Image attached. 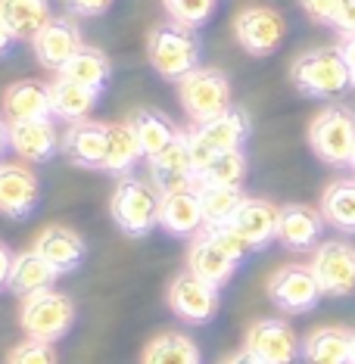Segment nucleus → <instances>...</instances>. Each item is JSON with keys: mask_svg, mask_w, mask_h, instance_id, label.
<instances>
[{"mask_svg": "<svg viewBox=\"0 0 355 364\" xmlns=\"http://www.w3.org/2000/svg\"><path fill=\"white\" fill-rule=\"evenodd\" d=\"M147 60L165 81H181L194 69H200V41L194 28H184L178 22H159L147 35Z\"/></svg>", "mask_w": 355, "mask_h": 364, "instance_id": "1", "label": "nucleus"}, {"mask_svg": "<svg viewBox=\"0 0 355 364\" xmlns=\"http://www.w3.org/2000/svg\"><path fill=\"white\" fill-rule=\"evenodd\" d=\"M290 81L305 97H337L346 87H352L349 65L334 47H315V50L300 53L290 65Z\"/></svg>", "mask_w": 355, "mask_h": 364, "instance_id": "2", "label": "nucleus"}, {"mask_svg": "<svg viewBox=\"0 0 355 364\" xmlns=\"http://www.w3.org/2000/svg\"><path fill=\"white\" fill-rule=\"evenodd\" d=\"M110 212L125 237H147L159 225V193L140 178H119Z\"/></svg>", "mask_w": 355, "mask_h": 364, "instance_id": "3", "label": "nucleus"}, {"mask_svg": "<svg viewBox=\"0 0 355 364\" xmlns=\"http://www.w3.org/2000/svg\"><path fill=\"white\" fill-rule=\"evenodd\" d=\"M75 321V305L60 289H44V293L26 296L19 309V324L28 339L38 343H56L72 330Z\"/></svg>", "mask_w": 355, "mask_h": 364, "instance_id": "4", "label": "nucleus"}, {"mask_svg": "<svg viewBox=\"0 0 355 364\" xmlns=\"http://www.w3.org/2000/svg\"><path fill=\"white\" fill-rule=\"evenodd\" d=\"M178 100L194 125L212 122L218 115H225L228 109H234L231 106V81L218 69H194L187 78H181Z\"/></svg>", "mask_w": 355, "mask_h": 364, "instance_id": "5", "label": "nucleus"}, {"mask_svg": "<svg viewBox=\"0 0 355 364\" xmlns=\"http://www.w3.org/2000/svg\"><path fill=\"white\" fill-rule=\"evenodd\" d=\"M309 146L321 162L346 168L355 153V112L346 106H330L309 125Z\"/></svg>", "mask_w": 355, "mask_h": 364, "instance_id": "6", "label": "nucleus"}, {"mask_svg": "<svg viewBox=\"0 0 355 364\" xmlns=\"http://www.w3.org/2000/svg\"><path fill=\"white\" fill-rule=\"evenodd\" d=\"M250 137V119L240 109H228L225 115L212 122H203V125H194L187 131V144H191L194 162L200 168L203 162H209L212 156L231 153V150H240Z\"/></svg>", "mask_w": 355, "mask_h": 364, "instance_id": "7", "label": "nucleus"}, {"mask_svg": "<svg viewBox=\"0 0 355 364\" xmlns=\"http://www.w3.org/2000/svg\"><path fill=\"white\" fill-rule=\"evenodd\" d=\"M309 268L315 271L324 296L343 299V296L355 293V246L346 240H327V243L315 246Z\"/></svg>", "mask_w": 355, "mask_h": 364, "instance_id": "8", "label": "nucleus"}, {"mask_svg": "<svg viewBox=\"0 0 355 364\" xmlns=\"http://www.w3.org/2000/svg\"><path fill=\"white\" fill-rule=\"evenodd\" d=\"M268 296L280 311L287 314H305L318 305L321 293L318 277L309 264H284L268 280Z\"/></svg>", "mask_w": 355, "mask_h": 364, "instance_id": "9", "label": "nucleus"}, {"mask_svg": "<svg viewBox=\"0 0 355 364\" xmlns=\"http://www.w3.org/2000/svg\"><path fill=\"white\" fill-rule=\"evenodd\" d=\"M243 349L259 358L262 364H296L302 355V346L296 339L293 327L277 318H262L246 330Z\"/></svg>", "mask_w": 355, "mask_h": 364, "instance_id": "10", "label": "nucleus"}, {"mask_svg": "<svg viewBox=\"0 0 355 364\" xmlns=\"http://www.w3.org/2000/svg\"><path fill=\"white\" fill-rule=\"evenodd\" d=\"M287 35L284 16L271 6H246L234 19V38L246 53L253 56H268L280 47Z\"/></svg>", "mask_w": 355, "mask_h": 364, "instance_id": "11", "label": "nucleus"}, {"mask_svg": "<svg viewBox=\"0 0 355 364\" xmlns=\"http://www.w3.org/2000/svg\"><path fill=\"white\" fill-rule=\"evenodd\" d=\"M169 305L187 324H209L218 311V287L206 284L191 271H181L169 284Z\"/></svg>", "mask_w": 355, "mask_h": 364, "instance_id": "12", "label": "nucleus"}, {"mask_svg": "<svg viewBox=\"0 0 355 364\" xmlns=\"http://www.w3.org/2000/svg\"><path fill=\"white\" fill-rule=\"evenodd\" d=\"M147 165H150V178H153V184L159 187V193L200 187V181H196V162H194L191 144H187V134H178L159 156L147 159Z\"/></svg>", "mask_w": 355, "mask_h": 364, "instance_id": "13", "label": "nucleus"}, {"mask_svg": "<svg viewBox=\"0 0 355 364\" xmlns=\"http://www.w3.org/2000/svg\"><path fill=\"white\" fill-rule=\"evenodd\" d=\"M41 203V181L28 165L0 162V215L4 218H28Z\"/></svg>", "mask_w": 355, "mask_h": 364, "instance_id": "14", "label": "nucleus"}, {"mask_svg": "<svg viewBox=\"0 0 355 364\" xmlns=\"http://www.w3.org/2000/svg\"><path fill=\"white\" fill-rule=\"evenodd\" d=\"M106 144H110V125L103 122H72L63 134L60 153L78 168H100L106 162Z\"/></svg>", "mask_w": 355, "mask_h": 364, "instance_id": "15", "label": "nucleus"}, {"mask_svg": "<svg viewBox=\"0 0 355 364\" xmlns=\"http://www.w3.org/2000/svg\"><path fill=\"white\" fill-rule=\"evenodd\" d=\"M31 47H35V56L44 69L63 72L65 63L85 47V38H81V28L75 22H72L69 16H63V19H53L51 26L41 31V35L31 41Z\"/></svg>", "mask_w": 355, "mask_h": 364, "instance_id": "16", "label": "nucleus"}, {"mask_svg": "<svg viewBox=\"0 0 355 364\" xmlns=\"http://www.w3.org/2000/svg\"><path fill=\"white\" fill-rule=\"evenodd\" d=\"M324 215L305 203H290L280 205V221H277V243L284 250L293 252H305L315 250V243L321 240V230H324Z\"/></svg>", "mask_w": 355, "mask_h": 364, "instance_id": "17", "label": "nucleus"}, {"mask_svg": "<svg viewBox=\"0 0 355 364\" xmlns=\"http://www.w3.org/2000/svg\"><path fill=\"white\" fill-rule=\"evenodd\" d=\"M31 250L38 255H44L60 274H69V271L81 268V262H85V255H88V243L81 240L78 230H72L65 225H51L35 237Z\"/></svg>", "mask_w": 355, "mask_h": 364, "instance_id": "18", "label": "nucleus"}, {"mask_svg": "<svg viewBox=\"0 0 355 364\" xmlns=\"http://www.w3.org/2000/svg\"><path fill=\"white\" fill-rule=\"evenodd\" d=\"M159 228L171 237H196L203 225V209L196 190H169L159 193Z\"/></svg>", "mask_w": 355, "mask_h": 364, "instance_id": "19", "label": "nucleus"}, {"mask_svg": "<svg viewBox=\"0 0 355 364\" xmlns=\"http://www.w3.org/2000/svg\"><path fill=\"white\" fill-rule=\"evenodd\" d=\"M277 221H280V209L268 200L259 196H246L240 203V209L231 218V228L240 234L253 250H262L265 243L277 240Z\"/></svg>", "mask_w": 355, "mask_h": 364, "instance_id": "20", "label": "nucleus"}, {"mask_svg": "<svg viewBox=\"0 0 355 364\" xmlns=\"http://www.w3.org/2000/svg\"><path fill=\"white\" fill-rule=\"evenodd\" d=\"M237 264H240V262L231 259V255L221 250V246L209 234H206V230H200V234L194 237L191 250H187V271L196 274L200 280H206V284L218 287V289L225 287L231 277H234Z\"/></svg>", "mask_w": 355, "mask_h": 364, "instance_id": "21", "label": "nucleus"}, {"mask_svg": "<svg viewBox=\"0 0 355 364\" xmlns=\"http://www.w3.org/2000/svg\"><path fill=\"white\" fill-rule=\"evenodd\" d=\"M51 85H41L35 78L16 81L4 90V119L6 125L13 122H41L51 119Z\"/></svg>", "mask_w": 355, "mask_h": 364, "instance_id": "22", "label": "nucleus"}, {"mask_svg": "<svg viewBox=\"0 0 355 364\" xmlns=\"http://www.w3.org/2000/svg\"><path fill=\"white\" fill-rule=\"evenodd\" d=\"M6 134H10L13 153L26 162H47L63 144V137L56 134V125L51 119L13 122V125H6Z\"/></svg>", "mask_w": 355, "mask_h": 364, "instance_id": "23", "label": "nucleus"}, {"mask_svg": "<svg viewBox=\"0 0 355 364\" xmlns=\"http://www.w3.org/2000/svg\"><path fill=\"white\" fill-rule=\"evenodd\" d=\"M60 271L53 268L44 255H38L35 250H26L13 259V271H10V287L16 296H35V293H44V289H53Z\"/></svg>", "mask_w": 355, "mask_h": 364, "instance_id": "24", "label": "nucleus"}, {"mask_svg": "<svg viewBox=\"0 0 355 364\" xmlns=\"http://www.w3.org/2000/svg\"><path fill=\"white\" fill-rule=\"evenodd\" d=\"M0 19L10 26L16 41H35L53 22L51 0H0Z\"/></svg>", "mask_w": 355, "mask_h": 364, "instance_id": "25", "label": "nucleus"}, {"mask_svg": "<svg viewBox=\"0 0 355 364\" xmlns=\"http://www.w3.org/2000/svg\"><path fill=\"white\" fill-rule=\"evenodd\" d=\"M305 364H352V333L346 327H318L302 343Z\"/></svg>", "mask_w": 355, "mask_h": 364, "instance_id": "26", "label": "nucleus"}, {"mask_svg": "<svg viewBox=\"0 0 355 364\" xmlns=\"http://www.w3.org/2000/svg\"><path fill=\"white\" fill-rule=\"evenodd\" d=\"M97 97H100L97 90L78 85V81H69L63 75H56L51 81V109L63 122H85L90 109H94Z\"/></svg>", "mask_w": 355, "mask_h": 364, "instance_id": "27", "label": "nucleus"}, {"mask_svg": "<svg viewBox=\"0 0 355 364\" xmlns=\"http://www.w3.org/2000/svg\"><path fill=\"white\" fill-rule=\"evenodd\" d=\"M128 122H131V128H134V137H137V146H140V153H144V159L159 156L165 146L181 134L159 109H137Z\"/></svg>", "mask_w": 355, "mask_h": 364, "instance_id": "28", "label": "nucleus"}, {"mask_svg": "<svg viewBox=\"0 0 355 364\" xmlns=\"http://www.w3.org/2000/svg\"><path fill=\"white\" fill-rule=\"evenodd\" d=\"M321 215L330 228L355 234V178L330 181L321 193Z\"/></svg>", "mask_w": 355, "mask_h": 364, "instance_id": "29", "label": "nucleus"}, {"mask_svg": "<svg viewBox=\"0 0 355 364\" xmlns=\"http://www.w3.org/2000/svg\"><path fill=\"white\" fill-rule=\"evenodd\" d=\"M60 75L69 78V81H78V85L97 90V94H103V87L110 85V75H112V63L100 47L85 44L69 63H65V69L60 72Z\"/></svg>", "mask_w": 355, "mask_h": 364, "instance_id": "30", "label": "nucleus"}, {"mask_svg": "<svg viewBox=\"0 0 355 364\" xmlns=\"http://www.w3.org/2000/svg\"><path fill=\"white\" fill-rule=\"evenodd\" d=\"M140 146L134 137V128L131 122H119V125H110V144H106V162L103 171H110L115 178H131L134 165L140 159Z\"/></svg>", "mask_w": 355, "mask_h": 364, "instance_id": "31", "label": "nucleus"}, {"mask_svg": "<svg viewBox=\"0 0 355 364\" xmlns=\"http://www.w3.org/2000/svg\"><path fill=\"white\" fill-rule=\"evenodd\" d=\"M196 196H200V209H203V225L206 228L231 225L234 212L240 209V203L246 200L240 187H212V184H200L196 187Z\"/></svg>", "mask_w": 355, "mask_h": 364, "instance_id": "32", "label": "nucleus"}, {"mask_svg": "<svg viewBox=\"0 0 355 364\" xmlns=\"http://www.w3.org/2000/svg\"><path fill=\"white\" fill-rule=\"evenodd\" d=\"M140 364H200V349L184 333H162L144 349Z\"/></svg>", "mask_w": 355, "mask_h": 364, "instance_id": "33", "label": "nucleus"}, {"mask_svg": "<svg viewBox=\"0 0 355 364\" xmlns=\"http://www.w3.org/2000/svg\"><path fill=\"white\" fill-rule=\"evenodd\" d=\"M246 156L243 150H231L221 156H212L209 162H203L196 168V181L200 184H212V187H243L246 178Z\"/></svg>", "mask_w": 355, "mask_h": 364, "instance_id": "34", "label": "nucleus"}, {"mask_svg": "<svg viewBox=\"0 0 355 364\" xmlns=\"http://www.w3.org/2000/svg\"><path fill=\"white\" fill-rule=\"evenodd\" d=\"M162 6L171 22H178L184 28H200L212 19L218 0H162Z\"/></svg>", "mask_w": 355, "mask_h": 364, "instance_id": "35", "label": "nucleus"}, {"mask_svg": "<svg viewBox=\"0 0 355 364\" xmlns=\"http://www.w3.org/2000/svg\"><path fill=\"white\" fill-rule=\"evenodd\" d=\"M6 364H60L53 343H38V339H26V343L13 346Z\"/></svg>", "mask_w": 355, "mask_h": 364, "instance_id": "36", "label": "nucleus"}, {"mask_svg": "<svg viewBox=\"0 0 355 364\" xmlns=\"http://www.w3.org/2000/svg\"><path fill=\"white\" fill-rule=\"evenodd\" d=\"M203 230H206V234H209L212 240H216V243H218L221 250H225L234 262H243L246 255L253 252V246L246 243V240H243L240 234H237V230L231 228V225H225V228H203Z\"/></svg>", "mask_w": 355, "mask_h": 364, "instance_id": "37", "label": "nucleus"}, {"mask_svg": "<svg viewBox=\"0 0 355 364\" xmlns=\"http://www.w3.org/2000/svg\"><path fill=\"white\" fill-rule=\"evenodd\" d=\"M305 16L318 26H334V16L340 10V0H300Z\"/></svg>", "mask_w": 355, "mask_h": 364, "instance_id": "38", "label": "nucleus"}, {"mask_svg": "<svg viewBox=\"0 0 355 364\" xmlns=\"http://www.w3.org/2000/svg\"><path fill=\"white\" fill-rule=\"evenodd\" d=\"M65 10L75 13V16H85V19H94V16H103L106 10L112 6V0H63Z\"/></svg>", "mask_w": 355, "mask_h": 364, "instance_id": "39", "label": "nucleus"}, {"mask_svg": "<svg viewBox=\"0 0 355 364\" xmlns=\"http://www.w3.org/2000/svg\"><path fill=\"white\" fill-rule=\"evenodd\" d=\"M334 28L340 31L343 38L355 35V0H340V10L334 16Z\"/></svg>", "mask_w": 355, "mask_h": 364, "instance_id": "40", "label": "nucleus"}, {"mask_svg": "<svg viewBox=\"0 0 355 364\" xmlns=\"http://www.w3.org/2000/svg\"><path fill=\"white\" fill-rule=\"evenodd\" d=\"M13 259L16 255L10 252V246L0 243V289L10 284V271H13Z\"/></svg>", "mask_w": 355, "mask_h": 364, "instance_id": "41", "label": "nucleus"}, {"mask_svg": "<svg viewBox=\"0 0 355 364\" xmlns=\"http://www.w3.org/2000/svg\"><path fill=\"white\" fill-rule=\"evenodd\" d=\"M337 50H340L343 63L349 65V72H355V35H352V38H343V41H340V47H337Z\"/></svg>", "mask_w": 355, "mask_h": 364, "instance_id": "42", "label": "nucleus"}, {"mask_svg": "<svg viewBox=\"0 0 355 364\" xmlns=\"http://www.w3.org/2000/svg\"><path fill=\"white\" fill-rule=\"evenodd\" d=\"M16 44V35L10 31V26H6L4 19H0V56L4 53H10V47Z\"/></svg>", "mask_w": 355, "mask_h": 364, "instance_id": "43", "label": "nucleus"}, {"mask_svg": "<svg viewBox=\"0 0 355 364\" xmlns=\"http://www.w3.org/2000/svg\"><path fill=\"white\" fill-rule=\"evenodd\" d=\"M221 364H262V361H259V358H253V355L243 349V352H237V355H228V358L221 361Z\"/></svg>", "mask_w": 355, "mask_h": 364, "instance_id": "44", "label": "nucleus"}, {"mask_svg": "<svg viewBox=\"0 0 355 364\" xmlns=\"http://www.w3.org/2000/svg\"><path fill=\"white\" fill-rule=\"evenodd\" d=\"M10 146V134H6V122H0V153Z\"/></svg>", "mask_w": 355, "mask_h": 364, "instance_id": "45", "label": "nucleus"}, {"mask_svg": "<svg viewBox=\"0 0 355 364\" xmlns=\"http://www.w3.org/2000/svg\"><path fill=\"white\" fill-rule=\"evenodd\" d=\"M352 364H355V333H352Z\"/></svg>", "mask_w": 355, "mask_h": 364, "instance_id": "46", "label": "nucleus"}, {"mask_svg": "<svg viewBox=\"0 0 355 364\" xmlns=\"http://www.w3.org/2000/svg\"><path fill=\"white\" fill-rule=\"evenodd\" d=\"M349 85L355 87V72H349Z\"/></svg>", "mask_w": 355, "mask_h": 364, "instance_id": "47", "label": "nucleus"}, {"mask_svg": "<svg viewBox=\"0 0 355 364\" xmlns=\"http://www.w3.org/2000/svg\"><path fill=\"white\" fill-rule=\"evenodd\" d=\"M349 168H352V171H355V153H352V162H349Z\"/></svg>", "mask_w": 355, "mask_h": 364, "instance_id": "48", "label": "nucleus"}]
</instances>
